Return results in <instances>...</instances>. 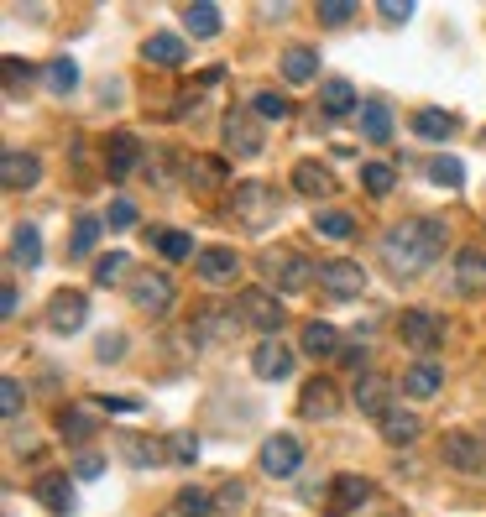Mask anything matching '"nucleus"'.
I'll list each match as a JSON object with an SVG mask.
<instances>
[{
	"label": "nucleus",
	"instance_id": "nucleus-3",
	"mask_svg": "<svg viewBox=\"0 0 486 517\" xmlns=\"http://www.w3.org/2000/svg\"><path fill=\"white\" fill-rule=\"evenodd\" d=\"M236 314H241L251 329H262L267 340H277V329L288 324L283 303H277V293H267V288H246V293L236 298Z\"/></svg>",
	"mask_w": 486,
	"mask_h": 517
},
{
	"label": "nucleus",
	"instance_id": "nucleus-18",
	"mask_svg": "<svg viewBox=\"0 0 486 517\" xmlns=\"http://www.w3.org/2000/svg\"><path fill=\"white\" fill-rule=\"evenodd\" d=\"M42 178V162L32 152H6V162H0V183L11 188V194H27V188H37Z\"/></svg>",
	"mask_w": 486,
	"mask_h": 517
},
{
	"label": "nucleus",
	"instance_id": "nucleus-33",
	"mask_svg": "<svg viewBox=\"0 0 486 517\" xmlns=\"http://www.w3.org/2000/svg\"><path fill=\"white\" fill-rule=\"evenodd\" d=\"M392 183H398V168H392V162H361V188L372 199H387Z\"/></svg>",
	"mask_w": 486,
	"mask_h": 517
},
{
	"label": "nucleus",
	"instance_id": "nucleus-49",
	"mask_svg": "<svg viewBox=\"0 0 486 517\" xmlns=\"http://www.w3.org/2000/svg\"><path fill=\"white\" fill-rule=\"evenodd\" d=\"M136 225V204L131 199H110V230H131Z\"/></svg>",
	"mask_w": 486,
	"mask_h": 517
},
{
	"label": "nucleus",
	"instance_id": "nucleus-19",
	"mask_svg": "<svg viewBox=\"0 0 486 517\" xmlns=\"http://www.w3.org/2000/svg\"><path fill=\"white\" fill-rule=\"evenodd\" d=\"M455 288L460 293H486V251L481 246L455 251Z\"/></svg>",
	"mask_w": 486,
	"mask_h": 517
},
{
	"label": "nucleus",
	"instance_id": "nucleus-44",
	"mask_svg": "<svg viewBox=\"0 0 486 517\" xmlns=\"http://www.w3.org/2000/svg\"><path fill=\"white\" fill-rule=\"evenodd\" d=\"M126 267H131V256H126V251L100 256V262H95V288H110L115 277H126Z\"/></svg>",
	"mask_w": 486,
	"mask_h": 517
},
{
	"label": "nucleus",
	"instance_id": "nucleus-52",
	"mask_svg": "<svg viewBox=\"0 0 486 517\" xmlns=\"http://www.w3.org/2000/svg\"><path fill=\"white\" fill-rule=\"evenodd\" d=\"M95 408H105V413H136L142 403H136V397H95Z\"/></svg>",
	"mask_w": 486,
	"mask_h": 517
},
{
	"label": "nucleus",
	"instance_id": "nucleus-12",
	"mask_svg": "<svg viewBox=\"0 0 486 517\" xmlns=\"http://www.w3.org/2000/svg\"><path fill=\"white\" fill-rule=\"evenodd\" d=\"M262 272H267L283 293H304V288H309V277H314V267H309V262H298V256H277V251H267V256H262Z\"/></svg>",
	"mask_w": 486,
	"mask_h": 517
},
{
	"label": "nucleus",
	"instance_id": "nucleus-20",
	"mask_svg": "<svg viewBox=\"0 0 486 517\" xmlns=\"http://www.w3.org/2000/svg\"><path fill=\"white\" fill-rule=\"evenodd\" d=\"M298 345H304V356L330 361V356H340V329H335L330 319H309L304 335H298Z\"/></svg>",
	"mask_w": 486,
	"mask_h": 517
},
{
	"label": "nucleus",
	"instance_id": "nucleus-26",
	"mask_svg": "<svg viewBox=\"0 0 486 517\" xmlns=\"http://www.w3.org/2000/svg\"><path fill=\"white\" fill-rule=\"evenodd\" d=\"M11 262L16 267H42V235H37V225H16L11 230Z\"/></svg>",
	"mask_w": 486,
	"mask_h": 517
},
{
	"label": "nucleus",
	"instance_id": "nucleus-11",
	"mask_svg": "<svg viewBox=\"0 0 486 517\" xmlns=\"http://www.w3.org/2000/svg\"><path fill=\"white\" fill-rule=\"evenodd\" d=\"M298 413L304 418H335L340 413V387L330 382V376H314V382H304L298 387Z\"/></svg>",
	"mask_w": 486,
	"mask_h": 517
},
{
	"label": "nucleus",
	"instance_id": "nucleus-9",
	"mask_svg": "<svg viewBox=\"0 0 486 517\" xmlns=\"http://www.w3.org/2000/svg\"><path fill=\"white\" fill-rule=\"evenodd\" d=\"M131 303L142 314H168L173 309V277L168 272H142L131 282Z\"/></svg>",
	"mask_w": 486,
	"mask_h": 517
},
{
	"label": "nucleus",
	"instance_id": "nucleus-17",
	"mask_svg": "<svg viewBox=\"0 0 486 517\" xmlns=\"http://www.w3.org/2000/svg\"><path fill=\"white\" fill-rule=\"evenodd\" d=\"M194 272L204 277V282H230L241 272V256H236V246H204L199 256H194Z\"/></svg>",
	"mask_w": 486,
	"mask_h": 517
},
{
	"label": "nucleus",
	"instance_id": "nucleus-46",
	"mask_svg": "<svg viewBox=\"0 0 486 517\" xmlns=\"http://www.w3.org/2000/svg\"><path fill=\"white\" fill-rule=\"evenodd\" d=\"M215 507H220V512H241V507H246V481H225V486L215 491Z\"/></svg>",
	"mask_w": 486,
	"mask_h": 517
},
{
	"label": "nucleus",
	"instance_id": "nucleus-25",
	"mask_svg": "<svg viewBox=\"0 0 486 517\" xmlns=\"http://www.w3.org/2000/svg\"><path fill=\"white\" fill-rule=\"evenodd\" d=\"M439 387H445V366H439V361H413L403 371V392L408 397H434Z\"/></svg>",
	"mask_w": 486,
	"mask_h": 517
},
{
	"label": "nucleus",
	"instance_id": "nucleus-8",
	"mask_svg": "<svg viewBox=\"0 0 486 517\" xmlns=\"http://www.w3.org/2000/svg\"><path fill=\"white\" fill-rule=\"evenodd\" d=\"M398 340H403L408 350H419V356H429V350L445 340V324H439L429 309H408V314L398 319Z\"/></svg>",
	"mask_w": 486,
	"mask_h": 517
},
{
	"label": "nucleus",
	"instance_id": "nucleus-48",
	"mask_svg": "<svg viewBox=\"0 0 486 517\" xmlns=\"http://www.w3.org/2000/svg\"><path fill=\"white\" fill-rule=\"evenodd\" d=\"M356 16H361V6H335V0H330V6H319L324 27H345V21H356Z\"/></svg>",
	"mask_w": 486,
	"mask_h": 517
},
{
	"label": "nucleus",
	"instance_id": "nucleus-16",
	"mask_svg": "<svg viewBox=\"0 0 486 517\" xmlns=\"http://www.w3.org/2000/svg\"><path fill=\"white\" fill-rule=\"evenodd\" d=\"M32 497L48 507L53 517H68V512H74V486H68L63 470H48V476H37V481H32Z\"/></svg>",
	"mask_w": 486,
	"mask_h": 517
},
{
	"label": "nucleus",
	"instance_id": "nucleus-42",
	"mask_svg": "<svg viewBox=\"0 0 486 517\" xmlns=\"http://www.w3.org/2000/svg\"><path fill=\"white\" fill-rule=\"evenodd\" d=\"M168 460H173V465H194V460H199V434H189V429L168 434Z\"/></svg>",
	"mask_w": 486,
	"mask_h": 517
},
{
	"label": "nucleus",
	"instance_id": "nucleus-41",
	"mask_svg": "<svg viewBox=\"0 0 486 517\" xmlns=\"http://www.w3.org/2000/svg\"><path fill=\"white\" fill-rule=\"evenodd\" d=\"M251 110L262 115V121H288L293 105H288V94H277V89H262L257 100H251Z\"/></svg>",
	"mask_w": 486,
	"mask_h": 517
},
{
	"label": "nucleus",
	"instance_id": "nucleus-35",
	"mask_svg": "<svg viewBox=\"0 0 486 517\" xmlns=\"http://www.w3.org/2000/svg\"><path fill=\"white\" fill-rule=\"evenodd\" d=\"M225 178H230V162L225 157H194L189 162V183L194 188H220Z\"/></svg>",
	"mask_w": 486,
	"mask_h": 517
},
{
	"label": "nucleus",
	"instance_id": "nucleus-39",
	"mask_svg": "<svg viewBox=\"0 0 486 517\" xmlns=\"http://www.w3.org/2000/svg\"><path fill=\"white\" fill-rule=\"evenodd\" d=\"M173 507H178V517H210V512H220L215 497H210V491H199V486H183Z\"/></svg>",
	"mask_w": 486,
	"mask_h": 517
},
{
	"label": "nucleus",
	"instance_id": "nucleus-51",
	"mask_svg": "<svg viewBox=\"0 0 486 517\" xmlns=\"http://www.w3.org/2000/svg\"><path fill=\"white\" fill-rule=\"evenodd\" d=\"M74 470H79V481H100V476H105V460H100V455H79Z\"/></svg>",
	"mask_w": 486,
	"mask_h": 517
},
{
	"label": "nucleus",
	"instance_id": "nucleus-2",
	"mask_svg": "<svg viewBox=\"0 0 486 517\" xmlns=\"http://www.w3.org/2000/svg\"><path fill=\"white\" fill-rule=\"evenodd\" d=\"M230 215H236L246 230H267L277 220V194H272V183H236V194H230Z\"/></svg>",
	"mask_w": 486,
	"mask_h": 517
},
{
	"label": "nucleus",
	"instance_id": "nucleus-43",
	"mask_svg": "<svg viewBox=\"0 0 486 517\" xmlns=\"http://www.w3.org/2000/svg\"><path fill=\"white\" fill-rule=\"evenodd\" d=\"M121 450H131V455H126L131 465H157L168 444H157V439H136V434H131V439H121Z\"/></svg>",
	"mask_w": 486,
	"mask_h": 517
},
{
	"label": "nucleus",
	"instance_id": "nucleus-23",
	"mask_svg": "<svg viewBox=\"0 0 486 517\" xmlns=\"http://www.w3.org/2000/svg\"><path fill=\"white\" fill-rule=\"evenodd\" d=\"M377 429H382V439L392 444V450H403V444H413L424 434V423H419V413H403V408H387L382 418H377Z\"/></svg>",
	"mask_w": 486,
	"mask_h": 517
},
{
	"label": "nucleus",
	"instance_id": "nucleus-4",
	"mask_svg": "<svg viewBox=\"0 0 486 517\" xmlns=\"http://www.w3.org/2000/svg\"><path fill=\"white\" fill-rule=\"evenodd\" d=\"M439 455H445V465L460 470V476H486V444L466 429H450L439 439Z\"/></svg>",
	"mask_w": 486,
	"mask_h": 517
},
{
	"label": "nucleus",
	"instance_id": "nucleus-7",
	"mask_svg": "<svg viewBox=\"0 0 486 517\" xmlns=\"http://www.w3.org/2000/svg\"><path fill=\"white\" fill-rule=\"evenodd\" d=\"M84 324H89V298L74 293V288L53 293V303H48V329L53 335H79Z\"/></svg>",
	"mask_w": 486,
	"mask_h": 517
},
{
	"label": "nucleus",
	"instance_id": "nucleus-54",
	"mask_svg": "<svg viewBox=\"0 0 486 517\" xmlns=\"http://www.w3.org/2000/svg\"><path fill=\"white\" fill-rule=\"evenodd\" d=\"M16 309H21V293H16V288H6V293H0V314H6V319H11Z\"/></svg>",
	"mask_w": 486,
	"mask_h": 517
},
{
	"label": "nucleus",
	"instance_id": "nucleus-36",
	"mask_svg": "<svg viewBox=\"0 0 486 517\" xmlns=\"http://www.w3.org/2000/svg\"><path fill=\"white\" fill-rule=\"evenodd\" d=\"M424 173H429V183H439V188H460V183H466V162H460V157H429Z\"/></svg>",
	"mask_w": 486,
	"mask_h": 517
},
{
	"label": "nucleus",
	"instance_id": "nucleus-53",
	"mask_svg": "<svg viewBox=\"0 0 486 517\" xmlns=\"http://www.w3.org/2000/svg\"><path fill=\"white\" fill-rule=\"evenodd\" d=\"M6 74H11V84H21V79H32V63H21V58H6Z\"/></svg>",
	"mask_w": 486,
	"mask_h": 517
},
{
	"label": "nucleus",
	"instance_id": "nucleus-1",
	"mask_svg": "<svg viewBox=\"0 0 486 517\" xmlns=\"http://www.w3.org/2000/svg\"><path fill=\"white\" fill-rule=\"evenodd\" d=\"M439 246H445V225L439 220H403L382 235V262L392 277H419L424 267H434Z\"/></svg>",
	"mask_w": 486,
	"mask_h": 517
},
{
	"label": "nucleus",
	"instance_id": "nucleus-14",
	"mask_svg": "<svg viewBox=\"0 0 486 517\" xmlns=\"http://www.w3.org/2000/svg\"><path fill=\"white\" fill-rule=\"evenodd\" d=\"M142 141H136L131 131H115L110 141H105V168H110V178H131L136 168H142Z\"/></svg>",
	"mask_w": 486,
	"mask_h": 517
},
{
	"label": "nucleus",
	"instance_id": "nucleus-34",
	"mask_svg": "<svg viewBox=\"0 0 486 517\" xmlns=\"http://www.w3.org/2000/svg\"><path fill=\"white\" fill-rule=\"evenodd\" d=\"M361 131L366 141H392V115L382 100H361Z\"/></svg>",
	"mask_w": 486,
	"mask_h": 517
},
{
	"label": "nucleus",
	"instance_id": "nucleus-31",
	"mask_svg": "<svg viewBox=\"0 0 486 517\" xmlns=\"http://www.w3.org/2000/svg\"><path fill=\"white\" fill-rule=\"evenodd\" d=\"M220 21H225V16H220V6H210V0H199V6H183V27H189L199 42H204V37H220Z\"/></svg>",
	"mask_w": 486,
	"mask_h": 517
},
{
	"label": "nucleus",
	"instance_id": "nucleus-22",
	"mask_svg": "<svg viewBox=\"0 0 486 517\" xmlns=\"http://www.w3.org/2000/svg\"><path fill=\"white\" fill-rule=\"evenodd\" d=\"M387 392H392V382H387L382 371H361V376H356V392H351V397H356V408H361V413L382 418V413H387Z\"/></svg>",
	"mask_w": 486,
	"mask_h": 517
},
{
	"label": "nucleus",
	"instance_id": "nucleus-45",
	"mask_svg": "<svg viewBox=\"0 0 486 517\" xmlns=\"http://www.w3.org/2000/svg\"><path fill=\"white\" fill-rule=\"evenodd\" d=\"M95 241H100V220H79L74 225V246H68V251H74V256H89V251H95Z\"/></svg>",
	"mask_w": 486,
	"mask_h": 517
},
{
	"label": "nucleus",
	"instance_id": "nucleus-47",
	"mask_svg": "<svg viewBox=\"0 0 486 517\" xmlns=\"http://www.w3.org/2000/svg\"><path fill=\"white\" fill-rule=\"evenodd\" d=\"M0 413H6V418H21V382H16V376H6V382H0Z\"/></svg>",
	"mask_w": 486,
	"mask_h": 517
},
{
	"label": "nucleus",
	"instance_id": "nucleus-32",
	"mask_svg": "<svg viewBox=\"0 0 486 517\" xmlns=\"http://www.w3.org/2000/svg\"><path fill=\"white\" fill-rule=\"evenodd\" d=\"M95 429H100V418L89 413V408H63V413H58V434H63V439H74V444L95 439Z\"/></svg>",
	"mask_w": 486,
	"mask_h": 517
},
{
	"label": "nucleus",
	"instance_id": "nucleus-40",
	"mask_svg": "<svg viewBox=\"0 0 486 517\" xmlns=\"http://www.w3.org/2000/svg\"><path fill=\"white\" fill-rule=\"evenodd\" d=\"M230 324H236V314H225V309H199V319L189 329H199V340H220L230 335Z\"/></svg>",
	"mask_w": 486,
	"mask_h": 517
},
{
	"label": "nucleus",
	"instance_id": "nucleus-50",
	"mask_svg": "<svg viewBox=\"0 0 486 517\" xmlns=\"http://www.w3.org/2000/svg\"><path fill=\"white\" fill-rule=\"evenodd\" d=\"M377 16L387 21V27H403V21L413 16V6H408V0H403V6H398V0H382V6H377Z\"/></svg>",
	"mask_w": 486,
	"mask_h": 517
},
{
	"label": "nucleus",
	"instance_id": "nucleus-6",
	"mask_svg": "<svg viewBox=\"0 0 486 517\" xmlns=\"http://www.w3.org/2000/svg\"><path fill=\"white\" fill-rule=\"evenodd\" d=\"M262 470H267L272 481L298 476V470H304V444H298L293 434H272V439H262Z\"/></svg>",
	"mask_w": 486,
	"mask_h": 517
},
{
	"label": "nucleus",
	"instance_id": "nucleus-38",
	"mask_svg": "<svg viewBox=\"0 0 486 517\" xmlns=\"http://www.w3.org/2000/svg\"><path fill=\"white\" fill-rule=\"evenodd\" d=\"M42 79H48L53 94H68V89H79V63L74 58H53L48 68H42Z\"/></svg>",
	"mask_w": 486,
	"mask_h": 517
},
{
	"label": "nucleus",
	"instance_id": "nucleus-28",
	"mask_svg": "<svg viewBox=\"0 0 486 517\" xmlns=\"http://www.w3.org/2000/svg\"><path fill=\"white\" fill-rule=\"evenodd\" d=\"M319 105H324V115H351V110H361L356 89L345 84V79H324V84H319Z\"/></svg>",
	"mask_w": 486,
	"mask_h": 517
},
{
	"label": "nucleus",
	"instance_id": "nucleus-29",
	"mask_svg": "<svg viewBox=\"0 0 486 517\" xmlns=\"http://www.w3.org/2000/svg\"><path fill=\"white\" fill-rule=\"evenodd\" d=\"M413 136H424V141H450V136H455V115L429 105V110L413 115Z\"/></svg>",
	"mask_w": 486,
	"mask_h": 517
},
{
	"label": "nucleus",
	"instance_id": "nucleus-13",
	"mask_svg": "<svg viewBox=\"0 0 486 517\" xmlns=\"http://www.w3.org/2000/svg\"><path fill=\"white\" fill-rule=\"evenodd\" d=\"M251 371H257L262 382H288L293 376V350L283 340H262L257 350H251Z\"/></svg>",
	"mask_w": 486,
	"mask_h": 517
},
{
	"label": "nucleus",
	"instance_id": "nucleus-15",
	"mask_svg": "<svg viewBox=\"0 0 486 517\" xmlns=\"http://www.w3.org/2000/svg\"><path fill=\"white\" fill-rule=\"evenodd\" d=\"M220 131H225V147L236 152V157H257V152H262V126L251 121L246 110H230Z\"/></svg>",
	"mask_w": 486,
	"mask_h": 517
},
{
	"label": "nucleus",
	"instance_id": "nucleus-21",
	"mask_svg": "<svg viewBox=\"0 0 486 517\" xmlns=\"http://www.w3.org/2000/svg\"><path fill=\"white\" fill-rule=\"evenodd\" d=\"M183 58H189V42H183L178 32H152L142 42V63H157V68H178Z\"/></svg>",
	"mask_w": 486,
	"mask_h": 517
},
{
	"label": "nucleus",
	"instance_id": "nucleus-56",
	"mask_svg": "<svg viewBox=\"0 0 486 517\" xmlns=\"http://www.w3.org/2000/svg\"><path fill=\"white\" fill-rule=\"evenodd\" d=\"M121 350H126V340H100V356H105V361L121 356Z\"/></svg>",
	"mask_w": 486,
	"mask_h": 517
},
{
	"label": "nucleus",
	"instance_id": "nucleus-55",
	"mask_svg": "<svg viewBox=\"0 0 486 517\" xmlns=\"http://www.w3.org/2000/svg\"><path fill=\"white\" fill-rule=\"evenodd\" d=\"M220 79H225V68H220V63H215V68H204V74H199V84H204V89H215Z\"/></svg>",
	"mask_w": 486,
	"mask_h": 517
},
{
	"label": "nucleus",
	"instance_id": "nucleus-30",
	"mask_svg": "<svg viewBox=\"0 0 486 517\" xmlns=\"http://www.w3.org/2000/svg\"><path fill=\"white\" fill-rule=\"evenodd\" d=\"M152 246L162 262H189L194 256V235L189 230H152Z\"/></svg>",
	"mask_w": 486,
	"mask_h": 517
},
{
	"label": "nucleus",
	"instance_id": "nucleus-37",
	"mask_svg": "<svg viewBox=\"0 0 486 517\" xmlns=\"http://www.w3.org/2000/svg\"><path fill=\"white\" fill-rule=\"evenodd\" d=\"M314 230L330 235V241H351V235H356V220L345 215V209H319V215H314Z\"/></svg>",
	"mask_w": 486,
	"mask_h": 517
},
{
	"label": "nucleus",
	"instance_id": "nucleus-27",
	"mask_svg": "<svg viewBox=\"0 0 486 517\" xmlns=\"http://www.w3.org/2000/svg\"><path fill=\"white\" fill-rule=\"evenodd\" d=\"M283 79L288 84H314L319 79V53L314 47H288L283 53Z\"/></svg>",
	"mask_w": 486,
	"mask_h": 517
},
{
	"label": "nucleus",
	"instance_id": "nucleus-24",
	"mask_svg": "<svg viewBox=\"0 0 486 517\" xmlns=\"http://www.w3.org/2000/svg\"><path fill=\"white\" fill-rule=\"evenodd\" d=\"M293 188L304 199H330L335 178H330V168H319V162H293Z\"/></svg>",
	"mask_w": 486,
	"mask_h": 517
},
{
	"label": "nucleus",
	"instance_id": "nucleus-10",
	"mask_svg": "<svg viewBox=\"0 0 486 517\" xmlns=\"http://www.w3.org/2000/svg\"><path fill=\"white\" fill-rule=\"evenodd\" d=\"M319 288L330 298H361L366 293V267L361 262H324L319 267Z\"/></svg>",
	"mask_w": 486,
	"mask_h": 517
},
{
	"label": "nucleus",
	"instance_id": "nucleus-5",
	"mask_svg": "<svg viewBox=\"0 0 486 517\" xmlns=\"http://www.w3.org/2000/svg\"><path fill=\"white\" fill-rule=\"evenodd\" d=\"M366 497H372V481L366 476H330V486H324V517H351L356 507H366Z\"/></svg>",
	"mask_w": 486,
	"mask_h": 517
}]
</instances>
